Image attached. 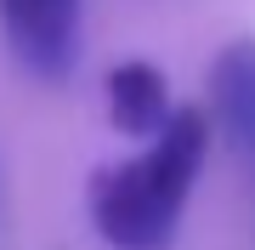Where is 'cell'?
<instances>
[{
    "instance_id": "obj_1",
    "label": "cell",
    "mask_w": 255,
    "mask_h": 250,
    "mask_svg": "<svg viewBox=\"0 0 255 250\" xmlns=\"http://www.w3.org/2000/svg\"><path fill=\"white\" fill-rule=\"evenodd\" d=\"M210 137H216V125L199 102L170 108L136 159L102 165L91 176V194H85L91 228L114 250H170L187 194L210 159Z\"/></svg>"
},
{
    "instance_id": "obj_2",
    "label": "cell",
    "mask_w": 255,
    "mask_h": 250,
    "mask_svg": "<svg viewBox=\"0 0 255 250\" xmlns=\"http://www.w3.org/2000/svg\"><path fill=\"white\" fill-rule=\"evenodd\" d=\"M0 34L34 80H63L80 57V0H0Z\"/></svg>"
},
{
    "instance_id": "obj_3",
    "label": "cell",
    "mask_w": 255,
    "mask_h": 250,
    "mask_svg": "<svg viewBox=\"0 0 255 250\" xmlns=\"http://www.w3.org/2000/svg\"><path fill=\"white\" fill-rule=\"evenodd\" d=\"M221 125V137L250 148L255 142V40H233L210 63V108Z\"/></svg>"
},
{
    "instance_id": "obj_4",
    "label": "cell",
    "mask_w": 255,
    "mask_h": 250,
    "mask_svg": "<svg viewBox=\"0 0 255 250\" xmlns=\"http://www.w3.org/2000/svg\"><path fill=\"white\" fill-rule=\"evenodd\" d=\"M170 114V85L147 57H125L108 68V120L125 137H153Z\"/></svg>"
},
{
    "instance_id": "obj_5",
    "label": "cell",
    "mask_w": 255,
    "mask_h": 250,
    "mask_svg": "<svg viewBox=\"0 0 255 250\" xmlns=\"http://www.w3.org/2000/svg\"><path fill=\"white\" fill-rule=\"evenodd\" d=\"M250 148H255V142H250Z\"/></svg>"
}]
</instances>
